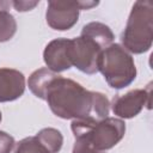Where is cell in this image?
<instances>
[{"mask_svg":"<svg viewBox=\"0 0 153 153\" xmlns=\"http://www.w3.org/2000/svg\"><path fill=\"white\" fill-rule=\"evenodd\" d=\"M44 100L51 112L62 120L99 122L109 117L110 102L105 94L86 90L79 82L59 74L48 85Z\"/></svg>","mask_w":153,"mask_h":153,"instance_id":"1","label":"cell"},{"mask_svg":"<svg viewBox=\"0 0 153 153\" xmlns=\"http://www.w3.org/2000/svg\"><path fill=\"white\" fill-rule=\"evenodd\" d=\"M122 47L133 54L148 51L153 42V2L149 0L134 2L124 31Z\"/></svg>","mask_w":153,"mask_h":153,"instance_id":"2","label":"cell"},{"mask_svg":"<svg viewBox=\"0 0 153 153\" xmlns=\"http://www.w3.org/2000/svg\"><path fill=\"white\" fill-rule=\"evenodd\" d=\"M98 72L102 73L108 85L116 90L129 86L137 73L133 56L117 43H112L102 50L98 60Z\"/></svg>","mask_w":153,"mask_h":153,"instance_id":"3","label":"cell"},{"mask_svg":"<svg viewBox=\"0 0 153 153\" xmlns=\"http://www.w3.org/2000/svg\"><path fill=\"white\" fill-rule=\"evenodd\" d=\"M73 136L84 135L97 151H108L115 147L126 134V123L121 118L106 117L99 122L75 120L72 121Z\"/></svg>","mask_w":153,"mask_h":153,"instance_id":"4","label":"cell"},{"mask_svg":"<svg viewBox=\"0 0 153 153\" xmlns=\"http://www.w3.org/2000/svg\"><path fill=\"white\" fill-rule=\"evenodd\" d=\"M98 1H48L45 20L47 24L57 31H66L72 29L79 18L81 10H91L96 7Z\"/></svg>","mask_w":153,"mask_h":153,"instance_id":"5","label":"cell"},{"mask_svg":"<svg viewBox=\"0 0 153 153\" xmlns=\"http://www.w3.org/2000/svg\"><path fill=\"white\" fill-rule=\"evenodd\" d=\"M68 50L72 67L90 75L98 72V60L103 49L92 39L82 36L72 38Z\"/></svg>","mask_w":153,"mask_h":153,"instance_id":"6","label":"cell"},{"mask_svg":"<svg viewBox=\"0 0 153 153\" xmlns=\"http://www.w3.org/2000/svg\"><path fill=\"white\" fill-rule=\"evenodd\" d=\"M110 106L112 112L121 120L137 116L145 106L151 108V85L147 88H135L124 94H116Z\"/></svg>","mask_w":153,"mask_h":153,"instance_id":"7","label":"cell"},{"mask_svg":"<svg viewBox=\"0 0 153 153\" xmlns=\"http://www.w3.org/2000/svg\"><path fill=\"white\" fill-rule=\"evenodd\" d=\"M69 39L56 38L50 41L43 51V60L47 68L54 73H60L72 67L69 60Z\"/></svg>","mask_w":153,"mask_h":153,"instance_id":"8","label":"cell"},{"mask_svg":"<svg viewBox=\"0 0 153 153\" xmlns=\"http://www.w3.org/2000/svg\"><path fill=\"white\" fill-rule=\"evenodd\" d=\"M25 91V76L13 68H0V103L13 102Z\"/></svg>","mask_w":153,"mask_h":153,"instance_id":"9","label":"cell"},{"mask_svg":"<svg viewBox=\"0 0 153 153\" xmlns=\"http://www.w3.org/2000/svg\"><path fill=\"white\" fill-rule=\"evenodd\" d=\"M80 36L92 39L102 49H105L110 44H112V41L115 38L111 29L100 22H91L84 25Z\"/></svg>","mask_w":153,"mask_h":153,"instance_id":"10","label":"cell"},{"mask_svg":"<svg viewBox=\"0 0 153 153\" xmlns=\"http://www.w3.org/2000/svg\"><path fill=\"white\" fill-rule=\"evenodd\" d=\"M57 75V73L51 72L48 68H38L31 73L27 79L29 90L39 99L44 100V94L50 81Z\"/></svg>","mask_w":153,"mask_h":153,"instance_id":"11","label":"cell"},{"mask_svg":"<svg viewBox=\"0 0 153 153\" xmlns=\"http://www.w3.org/2000/svg\"><path fill=\"white\" fill-rule=\"evenodd\" d=\"M11 1L0 0V43L10 41L17 32V22L10 13Z\"/></svg>","mask_w":153,"mask_h":153,"instance_id":"12","label":"cell"},{"mask_svg":"<svg viewBox=\"0 0 153 153\" xmlns=\"http://www.w3.org/2000/svg\"><path fill=\"white\" fill-rule=\"evenodd\" d=\"M49 153H59L62 148L63 136L55 128H43L35 135Z\"/></svg>","mask_w":153,"mask_h":153,"instance_id":"13","label":"cell"},{"mask_svg":"<svg viewBox=\"0 0 153 153\" xmlns=\"http://www.w3.org/2000/svg\"><path fill=\"white\" fill-rule=\"evenodd\" d=\"M13 153H49L36 136H29L14 145Z\"/></svg>","mask_w":153,"mask_h":153,"instance_id":"14","label":"cell"},{"mask_svg":"<svg viewBox=\"0 0 153 153\" xmlns=\"http://www.w3.org/2000/svg\"><path fill=\"white\" fill-rule=\"evenodd\" d=\"M72 153H105V152L94 149L90 143V141L84 135H75Z\"/></svg>","mask_w":153,"mask_h":153,"instance_id":"15","label":"cell"},{"mask_svg":"<svg viewBox=\"0 0 153 153\" xmlns=\"http://www.w3.org/2000/svg\"><path fill=\"white\" fill-rule=\"evenodd\" d=\"M16 141L13 136L7 134L6 131L0 130V153H11L14 148Z\"/></svg>","mask_w":153,"mask_h":153,"instance_id":"16","label":"cell"},{"mask_svg":"<svg viewBox=\"0 0 153 153\" xmlns=\"http://www.w3.org/2000/svg\"><path fill=\"white\" fill-rule=\"evenodd\" d=\"M38 4H39V1H25V0L11 1V5H12V6L14 7V10L18 11V12H27V11H31V10L35 8Z\"/></svg>","mask_w":153,"mask_h":153,"instance_id":"17","label":"cell"},{"mask_svg":"<svg viewBox=\"0 0 153 153\" xmlns=\"http://www.w3.org/2000/svg\"><path fill=\"white\" fill-rule=\"evenodd\" d=\"M1 118H2V115H1V111H0V122H1Z\"/></svg>","mask_w":153,"mask_h":153,"instance_id":"18","label":"cell"}]
</instances>
